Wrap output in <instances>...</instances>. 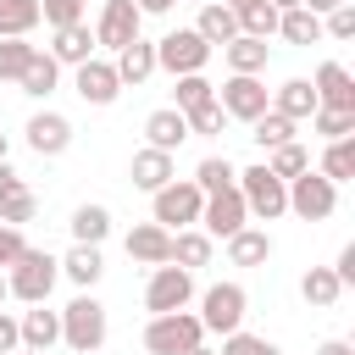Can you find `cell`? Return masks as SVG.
Masks as SVG:
<instances>
[{"mask_svg":"<svg viewBox=\"0 0 355 355\" xmlns=\"http://www.w3.org/2000/svg\"><path fill=\"white\" fill-rule=\"evenodd\" d=\"M55 277H61V261H55L50 250H22V255L6 266V288H11L22 305H44L50 288H55Z\"/></svg>","mask_w":355,"mask_h":355,"instance_id":"obj_1","label":"cell"},{"mask_svg":"<svg viewBox=\"0 0 355 355\" xmlns=\"http://www.w3.org/2000/svg\"><path fill=\"white\" fill-rule=\"evenodd\" d=\"M239 194H244V211H250L255 222H277V216L288 211V183H283V178H272V172H266V161L239 172Z\"/></svg>","mask_w":355,"mask_h":355,"instance_id":"obj_2","label":"cell"},{"mask_svg":"<svg viewBox=\"0 0 355 355\" xmlns=\"http://www.w3.org/2000/svg\"><path fill=\"white\" fill-rule=\"evenodd\" d=\"M61 338L78 349V355H94L105 344V305L94 294H78L67 311H61Z\"/></svg>","mask_w":355,"mask_h":355,"instance_id":"obj_3","label":"cell"},{"mask_svg":"<svg viewBox=\"0 0 355 355\" xmlns=\"http://www.w3.org/2000/svg\"><path fill=\"white\" fill-rule=\"evenodd\" d=\"M194 344H205V327H200V316H189V311L150 316V327H144V349H150V355H183V349H194Z\"/></svg>","mask_w":355,"mask_h":355,"instance_id":"obj_4","label":"cell"},{"mask_svg":"<svg viewBox=\"0 0 355 355\" xmlns=\"http://www.w3.org/2000/svg\"><path fill=\"white\" fill-rule=\"evenodd\" d=\"M200 205H205V194H200L194 183H178V178H172L166 189H155V194H150V211H155L150 222H155V227H166V233H172V227L183 233V227H194V222H200Z\"/></svg>","mask_w":355,"mask_h":355,"instance_id":"obj_5","label":"cell"},{"mask_svg":"<svg viewBox=\"0 0 355 355\" xmlns=\"http://www.w3.org/2000/svg\"><path fill=\"white\" fill-rule=\"evenodd\" d=\"M244 311H250V294H244L239 283H211L205 300H200V327L227 338V333L244 327Z\"/></svg>","mask_w":355,"mask_h":355,"instance_id":"obj_6","label":"cell"},{"mask_svg":"<svg viewBox=\"0 0 355 355\" xmlns=\"http://www.w3.org/2000/svg\"><path fill=\"white\" fill-rule=\"evenodd\" d=\"M205 61H211V44H205L194 28H172L166 39H155V67H166L172 78L205 72Z\"/></svg>","mask_w":355,"mask_h":355,"instance_id":"obj_7","label":"cell"},{"mask_svg":"<svg viewBox=\"0 0 355 355\" xmlns=\"http://www.w3.org/2000/svg\"><path fill=\"white\" fill-rule=\"evenodd\" d=\"M189 300H194V272H183V266H150V283H144V311L150 316L183 311Z\"/></svg>","mask_w":355,"mask_h":355,"instance_id":"obj_8","label":"cell"},{"mask_svg":"<svg viewBox=\"0 0 355 355\" xmlns=\"http://www.w3.org/2000/svg\"><path fill=\"white\" fill-rule=\"evenodd\" d=\"M333 205H338V189H333L322 172H300V178H288V211H294V216H305V222H327Z\"/></svg>","mask_w":355,"mask_h":355,"instance_id":"obj_9","label":"cell"},{"mask_svg":"<svg viewBox=\"0 0 355 355\" xmlns=\"http://www.w3.org/2000/svg\"><path fill=\"white\" fill-rule=\"evenodd\" d=\"M239 227H250V211H244L239 183H233V189L205 194V205H200V233H211V239H233Z\"/></svg>","mask_w":355,"mask_h":355,"instance_id":"obj_10","label":"cell"},{"mask_svg":"<svg viewBox=\"0 0 355 355\" xmlns=\"http://www.w3.org/2000/svg\"><path fill=\"white\" fill-rule=\"evenodd\" d=\"M216 105H222L227 116H239V122H255V116H261V111L272 105V89H266L261 78H244V72H233V78L222 83Z\"/></svg>","mask_w":355,"mask_h":355,"instance_id":"obj_11","label":"cell"},{"mask_svg":"<svg viewBox=\"0 0 355 355\" xmlns=\"http://www.w3.org/2000/svg\"><path fill=\"white\" fill-rule=\"evenodd\" d=\"M139 6L133 0H105L100 6V22H94V44H105V50H122V44H133L139 39Z\"/></svg>","mask_w":355,"mask_h":355,"instance_id":"obj_12","label":"cell"},{"mask_svg":"<svg viewBox=\"0 0 355 355\" xmlns=\"http://www.w3.org/2000/svg\"><path fill=\"white\" fill-rule=\"evenodd\" d=\"M311 89H316V105L322 111H355V78L338 61H322L316 78H311Z\"/></svg>","mask_w":355,"mask_h":355,"instance_id":"obj_13","label":"cell"},{"mask_svg":"<svg viewBox=\"0 0 355 355\" xmlns=\"http://www.w3.org/2000/svg\"><path fill=\"white\" fill-rule=\"evenodd\" d=\"M55 39H50V61L55 67H83V61H94V28L89 22H72V28H50Z\"/></svg>","mask_w":355,"mask_h":355,"instance_id":"obj_14","label":"cell"},{"mask_svg":"<svg viewBox=\"0 0 355 355\" xmlns=\"http://www.w3.org/2000/svg\"><path fill=\"white\" fill-rule=\"evenodd\" d=\"M72 72H78V78H72L78 100H89V105H111V100L122 94V83H116L111 61H83V67H72Z\"/></svg>","mask_w":355,"mask_h":355,"instance_id":"obj_15","label":"cell"},{"mask_svg":"<svg viewBox=\"0 0 355 355\" xmlns=\"http://www.w3.org/2000/svg\"><path fill=\"white\" fill-rule=\"evenodd\" d=\"M128 178H133V189H144V194H155V189H166L172 178H178V161L166 155V150H133V166H128Z\"/></svg>","mask_w":355,"mask_h":355,"instance_id":"obj_16","label":"cell"},{"mask_svg":"<svg viewBox=\"0 0 355 355\" xmlns=\"http://www.w3.org/2000/svg\"><path fill=\"white\" fill-rule=\"evenodd\" d=\"M28 144H33V155H61L72 144V122L61 111H39V116H28Z\"/></svg>","mask_w":355,"mask_h":355,"instance_id":"obj_17","label":"cell"},{"mask_svg":"<svg viewBox=\"0 0 355 355\" xmlns=\"http://www.w3.org/2000/svg\"><path fill=\"white\" fill-rule=\"evenodd\" d=\"M128 255H133L139 266H172V233L155 227V222H139V227L128 233Z\"/></svg>","mask_w":355,"mask_h":355,"instance_id":"obj_18","label":"cell"},{"mask_svg":"<svg viewBox=\"0 0 355 355\" xmlns=\"http://www.w3.org/2000/svg\"><path fill=\"white\" fill-rule=\"evenodd\" d=\"M17 333H22V349H33V355H50V344L61 338V311H44V305H33V311H22V316H17Z\"/></svg>","mask_w":355,"mask_h":355,"instance_id":"obj_19","label":"cell"},{"mask_svg":"<svg viewBox=\"0 0 355 355\" xmlns=\"http://www.w3.org/2000/svg\"><path fill=\"white\" fill-rule=\"evenodd\" d=\"M144 139H150V150H166V155H172V150L189 139V116L172 111V105H161V111L144 116Z\"/></svg>","mask_w":355,"mask_h":355,"instance_id":"obj_20","label":"cell"},{"mask_svg":"<svg viewBox=\"0 0 355 355\" xmlns=\"http://www.w3.org/2000/svg\"><path fill=\"white\" fill-rule=\"evenodd\" d=\"M111 72H116V83H144V78L155 72V44H150V39L139 33L133 44H122V50H116Z\"/></svg>","mask_w":355,"mask_h":355,"instance_id":"obj_21","label":"cell"},{"mask_svg":"<svg viewBox=\"0 0 355 355\" xmlns=\"http://www.w3.org/2000/svg\"><path fill=\"white\" fill-rule=\"evenodd\" d=\"M272 111L288 116V122H305V116L316 111V89H311V78H288V83H277V89H272Z\"/></svg>","mask_w":355,"mask_h":355,"instance_id":"obj_22","label":"cell"},{"mask_svg":"<svg viewBox=\"0 0 355 355\" xmlns=\"http://www.w3.org/2000/svg\"><path fill=\"white\" fill-rule=\"evenodd\" d=\"M227 244V261L233 266H266L272 261V233L266 227H239L233 239H222Z\"/></svg>","mask_w":355,"mask_h":355,"instance_id":"obj_23","label":"cell"},{"mask_svg":"<svg viewBox=\"0 0 355 355\" xmlns=\"http://www.w3.org/2000/svg\"><path fill=\"white\" fill-rule=\"evenodd\" d=\"M194 33H200V39H205V44L216 50V44L239 39V17H233V11L222 6V0H205V6H200V22H194Z\"/></svg>","mask_w":355,"mask_h":355,"instance_id":"obj_24","label":"cell"},{"mask_svg":"<svg viewBox=\"0 0 355 355\" xmlns=\"http://www.w3.org/2000/svg\"><path fill=\"white\" fill-rule=\"evenodd\" d=\"M61 272L89 294L94 283H100V272H105V261H100V244H72L67 255H61Z\"/></svg>","mask_w":355,"mask_h":355,"instance_id":"obj_25","label":"cell"},{"mask_svg":"<svg viewBox=\"0 0 355 355\" xmlns=\"http://www.w3.org/2000/svg\"><path fill=\"white\" fill-rule=\"evenodd\" d=\"M211 233H200V227H183V233H172V266H183V272H194V266H211Z\"/></svg>","mask_w":355,"mask_h":355,"instance_id":"obj_26","label":"cell"},{"mask_svg":"<svg viewBox=\"0 0 355 355\" xmlns=\"http://www.w3.org/2000/svg\"><path fill=\"white\" fill-rule=\"evenodd\" d=\"M300 294H305V305H316V311H333V305L344 300V283L333 277V266H311V272L300 277Z\"/></svg>","mask_w":355,"mask_h":355,"instance_id":"obj_27","label":"cell"},{"mask_svg":"<svg viewBox=\"0 0 355 355\" xmlns=\"http://www.w3.org/2000/svg\"><path fill=\"white\" fill-rule=\"evenodd\" d=\"M222 50H227V67H233V72H244V78H261V72H266V39L239 33V39H227Z\"/></svg>","mask_w":355,"mask_h":355,"instance_id":"obj_28","label":"cell"},{"mask_svg":"<svg viewBox=\"0 0 355 355\" xmlns=\"http://www.w3.org/2000/svg\"><path fill=\"white\" fill-rule=\"evenodd\" d=\"M39 28V0H0V39H28Z\"/></svg>","mask_w":355,"mask_h":355,"instance_id":"obj_29","label":"cell"},{"mask_svg":"<svg viewBox=\"0 0 355 355\" xmlns=\"http://www.w3.org/2000/svg\"><path fill=\"white\" fill-rule=\"evenodd\" d=\"M277 33H283L288 44H316V39H322V17H316V11H305V6L277 11Z\"/></svg>","mask_w":355,"mask_h":355,"instance_id":"obj_30","label":"cell"},{"mask_svg":"<svg viewBox=\"0 0 355 355\" xmlns=\"http://www.w3.org/2000/svg\"><path fill=\"white\" fill-rule=\"evenodd\" d=\"M316 172H322L333 189L349 183V178H355V139H333V144L322 150V166H316Z\"/></svg>","mask_w":355,"mask_h":355,"instance_id":"obj_31","label":"cell"},{"mask_svg":"<svg viewBox=\"0 0 355 355\" xmlns=\"http://www.w3.org/2000/svg\"><path fill=\"white\" fill-rule=\"evenodd\" d=\"M105 233H111L105 205H78L72 211V244H105Z\"/></svg>","mask_w":355,"mask_h":355,"instance_id":"obj_32","label":"cell"},{"mask_svg":"<svg viewBox=\"0 0 355 355\" xmlns=\"http://www.w3.org/2000/svg\"><path fill=\"white\" fill-rule=\"evenodd\" d=\"M55 83H61V67H55L50 55H33V61H28V72L17 78V89H22V94H33V100L55 94Z\"/></svg>","mask_w":355,"mask_h":355,"instance_id":"obj_33","label":"cell"},{"mask_svg":"<svg viewBox=\"0 0 355 355\" xmlns=\"http://www.w3.org/2000/svg\"><path fill=\"white\" fill-rule=\"evenodd\" d=\"M266 172L272 178H300V172H311V155H305V144L300 139H288V144H277V150H266Z\"/></svg>","mask_w":355,"mask_h":355,"instance_id":"obj_34","label":"cell"},{"mask_svg":"<svg viewBox=\"0 0 355 355\" xmlns=\"http://www.w3.org/2000/svg\"><path fill=\"white\" fill-rule=\"evenodd\" d=\"M200 194H216V189H233L239 183V172H233V161L227 155H205L200 166H194V178H189Z\"/></svg>","mask_w":355,"mask_h":355,"instance_id":"obj_35","label":"cell"},{"mask_svg":"<svg viewBox=\"0 0 355 355\" xmlns=\"http://www.w3.org/2000/svg\"><path fill=\"white\" fill-rule=\"evenodd\" d=\"M216 100V83L205 78V72H189V78H178V100H172V111H200V105H211Z\"/></svg>","mask_w":355,"mask_h":355,"instance_id":"obj_36","label":"cell"},{"mask_svg":"<svg viewBox=\"0 0 355 355\" xmlns=\"http://www.w3.org/2000/svg\"><path fill=\"white\" fill-rule=\"evenodd\" d=\"M250 128H255L250 139H255L261 150H277V144H288V139H294V122H288V116H277L272 105H266V111H261V116H255Z\"/></svg>","mask_w":355,"mask_h":355,"instance_id":"obj_37","label":"cell"},{"mask_svg":"<svg viewBox=\"0 0 355 355\" xmlns=\"http://www.w3.org/2000/svg\"><path fill=\"white\" fill-rule=\"evenodd\" d=\"M239 17V33H250V39H272L277 33V11L266 6V0H250L244 11H233Z\"/></svg>","mask_w":355,"mask_h":355,"instance_id":"obj_38","label":"cell"},{"mask_svg":"<svg viewBox=\"0 0 355 355\" xmlns=\"http://www.w3.org/2000/svg\"><path fill=\"white\" fill-rule=\"evenodd\" d=\"M33 55H39V50H33L28 39H0V83H17Z\"/></svg>","mask_w":355,"mask_h":355,"instance_id":"obj_39","label":"cell"},{"mask_svg":"<svg viewBox=\"0 0 355 355\" xmlns=\"http://www.w3.org/2000/svg\"><path fill=\"white\" fill-rule=\"evenodd\" d=\"M311 128H316L327 144H333V139H349V133H355V111H322V105H316V111H311Z\"/></svg>","mask_w":355,"mask_h":355,"instance_id":"obj_40","label":"cell"},{"mask_svg":"<svg viewBox=\"0 0 355 355\" xmlns=\"http://www.w3.org/2000/svg\"><path fill=\"white\" fill-rule=\"evenodd\" d=\"M222 355H283V349H277L272 338H261V333H244V327H239V333H227V338H222Z\"/></svg>","mask_w":355,"mask_h":355,"instance_id":"obj_41","label":"cell"},{"mask_svg":"<svg viewBox=\"0 0 355 355\" xmlns=\"http://www.w3.org/2000/svg\"><path fill=\"white\" fill-rule=\"evenodd\" d=\"M33 211H39V200H33V189H22V194L0 200V227H22V222H33Z\"/></svg>","mask_w":355,"mask_h":355,"instance_id":"obj_42","label":"cell"},{"mask_svg":"<svg viewBox=\"0 0 355 355\" xmlns=\"http://www.w3.org/2000/svg\"><path fill=\"white\" fill-rule=\"evenodd\" d=\"M39 22L72 28V22H83V0H39Z\"/></svg>","mask_w":355,"mask_h":355,"instance_id":"obj_43","label":"cell"},{"mask_svg":"<svg viewBox=\"0 0 355 355\" xmlns=\"http://www.w3.org/2000/svg\"><path fill=\"white\" fill-rule=\"evenodd\" d=\"M222 128H227V111H222L216 100H211V105H200V111H189V139H194V133H205V139H211V133H222Z\"/></svg>","mask_w":355,"mask_h":355,"instance_id":"obj_44","label":"cell"},{"mask_svg":"<svg viewBox=\"0 0 355 355\" xmlns=\"http://www.w3.org/2000/svg\"><path fill=\"white\" fill-rule=\"evenodd\" d=\"M322 33H327V39H355V6H333V11L322 17Z\"/></svg>","mask_w":355,"mask_h":355,"instance_id":"obj_45","label":"cell"},{"mask_svg":"<svg viewBox=\"0 0 355 355\" xmlns=\"http://www.w3.org/2000/svg\"><path fill=\"white\" fill-rule=\"evenodd\" d=\"M22 250H28V239H22V227H0V272H6V266H11V261H17Z\"/></svg>","mask_w":355,"mask_h":355,"instance_id":"obj_46","label":"cell"},{"mask_svg":"<svg viewBox=\"0 0 355 355\" xmlns=\"http://www.w3.org/2000/svg\"><path fill=\"white\" fill-rule=\"evenodd\" d=\"M22 349V333H17V316L0 311V355H17Z\"/></svg>","mask_w":355,"mask_h":355,"instance_id":"obj_47","label":"cell"},{"mask_svg":"<svg viewBox=\"0 0 355 355\" xmlns=\"http://www.w3.org/2000/svg\"><path fill=\"white\" fill-rule=\"evenodd\" d=\"M333 277H338L344 288L355 283V244H344V250H338V266H333Z\"/></svg>","mask_w":355,"mask_h":355,"instance_id":"obj_48","label":"cell"},{"mask_svg":"<svg viewBox=\"0 0 355 355\" xmlns=\"http://www.w3.org/2000/svg\"><path fill=\"white\" fill-rule=\"evenodd\" d=\"M22 189H28V183H22V178H17L6 161H0V200H11V194H22Z\"/></svg>","mask_w":355,"mask_h":355,"instance_id":"obj_49","label":"cell"},{"mask_svg":"<svg viewBox=\"0 0 355 355\" xmlns=\"http://www.w3.org/2000/svg\"><path fill=\"white\" fill-rule=\"evenodd\" d=\"M316 355H355V344L349 338H327V344H316Z\"/></svg>","mask_w":355,"mask_h":355,"instance_id":"obj_50","label":"cell"},{"mask_svg":"<svg viewBox=\"0 0 355 355\" xmlns=\"http://www.w3.org/2000/svg\"><path fill=\"white\" fill-rule=\"evenodd\" d=\"M300 6H305V11H316V17H327L333 6H349V0H300Z\"/></svg>","mask_w":355,"mask_h":355,"instance_id":"obj_51","label":"cell"},{"mask_svg":"<svg viewBox=\"0 0 355 355\" xmlns=\"http://www.w3.org/2000/svg\"><path fill=\"white\" fill-rule=\"evenodd\" d=\"M139 6V17H155V11H172V0H133Z\"/></svg>","mask_w":355,"mask_h":355,"instance_id":"obj_52","label":"cell"},{"mask_svg":"<svg viewBox=\"0 0 355 355\" xmlns=\"http://www.w3.org/2000/svg\"><path fill=\"white\" fill-rule=\"evenodd\" d=\"M266 6H272V11H294L300 0H266Z\"/></svg>","mask_w":355,"mask_h":355,"instance_id":"obj_53","label":"cell"},{"mask_svg":"<svg viewBox=\"0 0 355 355\" xmlns=\"http://www.w3.org/2000/svg\"><path fill=\"white\" fill-rule=\"evenodd\" d=\"M6 300H11V288H6V272H0V305H6Z\"/></svg>","mask_w":355,"mask_h":355,"instance_id":"obj_54","label":"cell"},{"mask_svg":"<svg viewBox=\"0 0 355 355\" xmlns=\"http://www.w3.org/2000/svg\"><path fill=\"white\" fill-rule=\"evenodd\" d=\"M6 150H11V139H6V133H0V161H6Z\"/></svg>","mask_w":355,"mask_h":355,"instance_id":"obj_55","label":"cell"},{"mask_svg":"<svg viewBox=\"0 0 355 355\" xmlns=\"http://www.w3.org/2000/svg\"><path fill=\"white\" fill-rule=\"evenodd\" d=\"M183 355H211V349H205V344H194V349H183Z\"/></svg>","mask_w":355,"mask_h":355,"instance_id":"obj_56","label":"cell"},{"mask_svg":"<svg viewBox=\"0 0 355 355\" xmlns=\"http://www.w3.org/2000/svg\"><path fill=\"white\" fill-rule=\"evenodd\" d=\"M17 355H33V349H17Z\"/></svg>","mask_w":355,"mask_h":355,"instance_id":"obj_57","label":"cell"},{"mask_svg":"<svg viewBox=\"0 0 355 355\" xmlns=\"http://www.w3.org/2000/svg\"><path fill=\"white\" fill-rule=\"evenodd\" d=\"M194 6H205V0H194Z\"/></svg>","mask_w":355,"mask_h":355,"instance_id":"obj_58","label":"cell"},{"mask_svg":"<svg viewBox=\"0 0 355 355\" xmlns=\"http://www.w3.org/2000/svg\"><path fill=\"white\" fill-rule=\"evenodd\" d=\"M349 6H355V0H349Z\"/></svg>","mask_w":355,"mask_h":355,"instance_id":"obj_59","label":"cell"}]
</instances>
